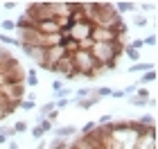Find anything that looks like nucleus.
I'll return each mask as SVG.
<instances>
[{"label":"nucleus","instance_id":"1a4fd4ad","mask_svg":"<svg viewBox=\"0 0 158 149\" xmlns=\"http://www.w3.org/2000/svg\"><path fill=\"white\" fill-rule=\"evenodd\" d=\"M152 81H156V70H147V72H142L140 79L135 84H138V86H145V84H152Z\"/></svg>","mask_w":158,"mask_h":149},{"label":"nucleus","instance_id":"f257e3e1","mask_svg":"<svg viewBox=\"0 0 158 149\" xmlns=\"http://www.w3.org/2000/svg\"><path fill=\"white\" fill-rule=\"evenodd\" d=\"M122 50L124 45L115 41V43H93L90 54L99 66H111V63H118V59L122 56Z\"/></svg>","mask_w":158,"mask_h":149},{"label":"nucleus","instance_id":"7c9ffc66","mask_svg":"<svg viewBox=\"0 0 158 149\" xmlns=\"http://www.w3.org/2000/svg\"><path fill=\"white\" fill-rule=\"evenodd\" d=\"M7 149H20V147H18L16 140H9V143H7Z\"/></svg>","mask_w":158,"mask_h":149},{"label":"nucleus","instance_id":"9d476101","mask_svg":"<svg viewBox=\"0 0 158 149\" xmlns=\"http://www.w3.org/2000/svg\"><path fill=\"white\" fill-rule=\"evenodd\" d=\"M135 7H138L135 2H129V0H127V2H118L115 5V11L122 16V14H127V11H135Z\"/></svg>","mask_w":158,"mask_h":149},{"label":"nucleus","instance_id":"473e14b6","mask_svg":"<svg viewBox=\"0 0 158 149\" xmlns=\"http://www.w3.org/2000/svg\"><path fill=\"white\" fill-rule=\"evenodd\" d=\"M36 149H48V143H45V140H39V145H36Z\"/></svg>","mask_w":158,"mask_h":149},{"label":"nucleus","instance_id":"ddd939ff","mask_svg":"<svg viewBox=\"0 0 158 149\" xmlns=\"http://www.w3.org/2000/svg\"><path fill=\"white\" fill-rule=\"evenodd\" d=\"M39 84V75H36V70H27L25 72V86H36Z\"/></svg>","mask_w":158,"mask_h":149},{"label":"nucleus","instance_id":"5701e85b","mask_svg":"<svg viewBox=\"0 0 158 149\" xmlns=\"http://www.w3.org/2000/svg\"><path fill=\"white\" fill-rule=\"evenodd\" d=\"M95 95L102 99V97H111V88L109 86H99V88H95Z\"/></svg>","mask_w":158,"mask_h":149},{"label":"nucleus","instance_id":"72a5a7b5","mask_svg":"<svg viewBox=\"0 0 158 149\" xmlns=\"http://www.w3.org/2000/svg\"><path fill=\"white\" fill-rule=\"evenodd\" d=\"M5 143H9V140H7V136H2V133H0V145H5Z\"/></svg>","mask_w":158,"mask_h":149},{"label":"nucleus","instance_id":"dca6fc26","mask_svg":"<svg viewBox=\"0 0 158 149\" xmlns=\"http://www.w3.org/2000/svg\"><path fill=\"white\" fill-rule=\"evenodd\" d=\"M52 111H56V109H54V99H52V102H45V104H43L41 109H39L41 118H48V115H50V113H52Z\"/></svg>","mask_w":158,"mask_h":149},{"label":"nucleus","instance_id":"a878e982","mask_svg":"<svg viewBox=\"0 0 158 149\" xmlns=\"http://www.w3.org/2000/svg\"><path fill=\"white\" fill-rule=\"evenodd\" d=\"M68 104H70V99H63V97H59V99H54V109H56V111L66 109Z\"/></svg>","mask_w":158,"mask_h":149},{"label":"nucleus","instance_id":"c85d7f7f","mask_svg":"<svg viewBox=\"0 0 158 149\" xmlns=\"http://www.w3.org/2000/svg\"><path fill=\"white\" fill-rule=\"evenodd\" d=\"M142 43L145 45H156V34H149V36L142 39Z\"/></svg>","mask_w":158,"mask_h":149},{"label":"nucleus","instance_id":"2eb2a0df","mask_svg":"<svg viewBox=\"0 0 158 149\" xmlns=\"http://www.w3.org/2000/svg\"><path fill=\"white\" fill-rule=\"evenodd\" d=\"M70 140H61V138H52V143L48 145V149H68Z\"/></svg>","mask_w":158,"mask_h":149},{"label":"nucleus","instance_id":"20e7f679","mask_svg":"<svg viewBox=\"0 0 158 149\" xmlns=\"http://www.w3.org/2000/svg\"><path fill=\"white\" fill-rule=\"evenodd\" d=\"M120 34H115L111 27H93L90 32V41L93 43H115Z\"/></svg>","mask_w":158,"mask_h":149},{"label":"nucleus","instance_id":"cd10ccee","mask_svg":"<svg viewBox=\"0 0 158 149\" xmlns=\"http://www.w3.org/2000/svg\"><path fill=\"white\" fill-rule=\"evenodd\" d=\"M142 45H145V43H142V39H133V41H129V48H133V50H138V52H140V50H142Z\"/></svg>","mask_w":158,"mask_h":149},{"label":"nucleus","instance_id":"b1692460","mask_svg":"<svg viewBox=\"0 0 158 149\" xmlns=\"http://www.w3.org/2000/svg\"><path fill=\"white\" fill-rule=\"evenodd\" d=\"M133 25H135V27H145V25H147V16L135 14V16H133Z\"/></svg>","mask_w":158,"mask_h":149},{"label":"nucleus","instance_id":"2f4dec72","mask_svg":"<svg viewBox=\"0 0 158 149\" xmlns=\"http://www.w3.org/2000/svg\"><path fill=\"white\" fill-rule=\"evenodd\" d=\"M5 9H16V2H11V0H7V2H5Z\"/></svg>","mask_w":158,"mask_h":149},{"label":"nucleus","instance_id":"f03ea898","mask_svg":"<svg viewBox=\"0 0 158 149\" xmlns=\"http://www.w3.org/2000/svg\"><path fill=\"white\" fill-rule=\"evenodd\" d=\"M73 63H75V70H77V77H93L95 68L99 63L93 59L90 52H84V50H77L73 54Z\"/></svg>","mask_w":158,"mask_h":149},{"label":"nucleus","instance_id":"f8f14e48","mask_svg":"<svg viewBox=\"0 0 158 149\" xmlns=\"http://www.w3.org/2000/svg\"><path fill=\"white\" fill-rule=\"evenodd\" d=\"M122 54H124L127 59H131V61H135V63H140V52H138V50H133V48L124 45V50H122Z\"/></svg>","mask_w":158,"mask_h":149},{"label":"nucleus","instance_id":"9b49d317","mask_svg":"<svg viewBox=\"0 0 158 149\" xmlns=\"http://www.w3.org/2000/svg\"><path fill=\"white\" fill-rule=\"evenodd\" d=\"M0 30H2V34L16 32V20H11V18H5V20H0Z\"/></svg>","mask_w":158,"mask_h":149},{"label":"nucleus","instance_id":"4468645a","mask_svg":"<svg viewBox=\"0 0 158 149\" xmlns=\"http://www.w3.org/2000/svg\"><path fill=\"white\" fill-rule=\"evenodd\" d=\"M138 122L145 126V129H149V126H156V122H154V115L152 113H145V115H140V118H135Z\"/></svg>","mask_w":158,"mask_h":149},{"label":"nucleus","instance_id":"aec40b11","mask_svg":"<svg viewBox=\"0 0 158 149\" xmlns=\"http://www.w3.org/2000/svg\"><path fill=\"white\" fill-rule=\"evenodd\" d=\"M18 109H23V111H34V109H36V99H23Z\"/></svg>","mask_w":158,"mask_h":149},{"label":"nucleus","instance_id":"f3484780","mask_svg":"<svg viewBox=\"0 0 158 149\" xmlns=\"http://www.w3.org/2000/svg\"><path fill=\"white\" fill-rule=\"evenodd\" d=\"M11 129H14V133H27V131H30V124H27L25 120H18Z\"/></svg>","mask_w":158,"mask_h":149},{"label":"nucleus","instance_id":"7ed1b4c3","mask_svg":"<svg viewBox=\"0 0 158 149\" xmlns=\"http://www.w3.org/2000/svg\"><path fill=\"white\" fill-rule=\"evenodd\" d=\"M52 72L66 77V79H75V77H77V70H75V63H73V54H66L59 63H54Z\"/></svg>","mask_w":158,"mask_h":149},{"label":"nucleus","instance_id":"6ab92c4d","mask_svg":"<svg viewBox=\"0 0 158 149\" xmlns=\"http://www.w3.org/2000/svg\"><path fill=\"white\" fill-rule=\"evenodd\" d=\"M11 59H14V54L5 45H0V63H7V61H11Z\"/></svg>","mask_w":158,"mask_h":149},{"label":"nucleus","instance_id":"423d86ee","mask_svg":"<svg viewBox=\"0 0 158 149\" xmlns=\"http://www.w3.org/2000/svg\"><path fill=\"white\" fill-rule=\"evenodd\" d=\"M52 133H54V138H61V140H70L73 136H77V126H73V124H68V126H54L52 129Z\"/></svg>","mask_w":158,"mask_h":149},{"label":"nucleus","instance_id":"393cba45","mask_svg":"<svg viewBox=\"0 0 158 149\" xmlns=\"http://www.w3.org/2000/svg\"><path fill=\"white\" fill-rule=\"evenodd\" d=\"M95 126H97V122H86L81 129H79V136H86V133H90L93 129H95Z\"/></svg>","mask_w":158,"mask_h":149},{"label":"nucleus","instance_id":"39448f33","mask_svg":"<svg viewBox=\"0 0 158 149\" xmlns=\"http://www.w3.org/2000/svg\"><path fill=\"white\" fill-rule=\"evenodd\" d=\"M133 149H156V126H152V129H147L142 136H138Z\"/></svg>","mask_w":158,"mask_h":149},{"label":"nucleus","instance_id":"0eeeda50","mask_svg":"<svg viewBox=\"0 0 158 149\" xmlns=\"http://www.w3.org/2000/svg\"><path fill=\"white\" fill-rule=\"evenodd\" d=\"M30 59H32L34 63H36L39 68H43V63H45V48H32Z\"/></svg>","mask_w":158,"mask_h":149},{"label":"nucleus","instance_id":"412c9836","mask_svg":"<svg viewBox=\"0 0 158 149\" xmlns=\"http://www.w3.org/2000/svg\"><path fill=\"white\" fill-rule=\"evenodd\" d=\"M0 43H7V45H18L16 36H9V34H2L0 32Z\"/></svg>","mask_w":158,"mask_h":149},{"label":"nucleus","instance_id":"bb28decb","mask_svg":"<svg viewBox=\"0 0 158 149\" xmlns=\"http://www.w3.org/2000/svg\"><path fill=\"white\" fill-rule=\"evenodd\" d=\"M135 90H138V84H135V81H133V84H129V86H127L124 90H122V93H124V97H129V95H133V93H135Z\"/></svg>","mask_w":158,"mask_h":149},{"label":"nucleus","instance_id":"6e6552de","mask_svg":"<svg viewBox=\"0 0 158 149\" xmlns=\"http://www.w3.org/2000/svg\"><path fill=\"white\" fill-rule=\"evenodd\" d=\"M147 70H154V63H133V66L127 68V72H147Z\"/></svg>","mask_w":158,"mask_h":149},{"label":"nucleus","instance_id":"4be33fe9","mask_svg":"<svg viewBox=\"0 0 158 149\" xmlns=\"http://www.w3.org/2000/svg\"><path fill=\"white\" fill-rule=\"evenodd\" d=\"M43 136H45V133H43L36 124H34L32 129H30V138H32V140H43Z\"/></svg>","mask_w":158,"mask_h":149},{"label":"nucleus","instance_id":"c756f323","mask_svg":"<svg viewBox=\"0 0 158 149\" xmlns=\"http://www.w3.org/2000/svg\"><path fill=\"white\" fill-rule=\"evenodd\" d=\"M61 88H63V81H52V90L54 93H59Z\"/></svg>","mask_w":158,"mask_h":149},{"label":"nucleus","instance_id":"a211bd4d","mask_svg":"<svg viewBox=\"0 0 158 149\" xmlns=\"http://www.w3.org/2000/svg\"><path fill=\"white\" fill-rule=\"evenodd\" d=\"M129 104L135 106V109H145V106H147V99H140V97H135V95H129Z\"/></svg>","mask_w":158,"mask_h":149}]
</instances>
